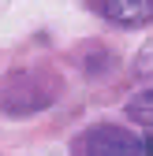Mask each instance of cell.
<instances>
[{"mask_svg": "<svg viewBox=\"0 0 153 156\" xmlns=\"http://www.w3.org/2000/svg\"><path fill=\"white\" fill-rule=\"evenodd\" d=\"M127 115H131L138 126H149V130H153V89H146V93H138V97H131Z\"/></svg>", "mask_w": 153, "mask_h": 156, "instance_id": "3957f363", "label": "cell"}, {"mask_svg": "<svg viewBox=\"0 0 153 156\" xmlns=\"http://www.w3.org/2000/svg\"><path fill=\"white\" fill-rule=\"evenodd\" d=\"M142 156H153V138H146V141H142Z\"/></svg>", "mask_w": 153, "mask_h": 156, "instance_id": "5b68a950", "label": "cell"}, {"mask_svg": "<svg viewBox=\"0 0 153 156\" xmlns=\"http://www.w3.org/2000/svg\"><path fill=\"white\" fill-rule=\"evenodd\" d=\"M86 156H142V138L123 126H93L86 134Z\"/></svg>", "mask_w": 153, "mask_h": 156, "instance_id": "6da1fadb", "label": "cell"}, {"mask_svg": "<svg viewBox=\"0 0 153 156\" xmlns=\"http://www.w3.org/2000/svg\"><path fill=\"white\" fill-rule=\"evenodd\" d=\"M135 67H138L142 78H153V41L142 48V56H138V63H135Z\"/></svg>", "mask_w": 153, "mask_h": 156, "instance_id": "277c9868", "label": "cell"}, {"mask_svg": "<svg viewBox=\"0 0 153 156\" xmlns=\"http://www.w3.org/2000/svg\"><path fill=\"white\" fill-rule=\"evenodd\" d=\"M97 11L112 26H123V30H138L153 23V0H97Z\"/></svg>", "mask_w": 153, "mask_h": 156, "instance_id": "7a4b0ae2", "label": "cell"}]
</instances>
